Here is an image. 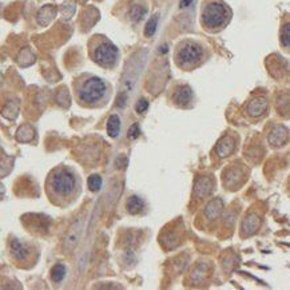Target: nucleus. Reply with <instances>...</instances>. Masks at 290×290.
Masks as SVG:
<instances>
[{
  "label": "nucleus",
  "mask_w": 290,
  "mask_h": 290,
  "mask_svg": "<svg viewBox=\"0 0 290 290\" xmlns=\"http://www.w3.org/2000/svg\"><path fill=\"white\" fill-rule=\"evenodd\" d=\"M78 190V176L67 166H61L52 170L47 179V194L55 205H67L74 201Z\"/></svg>",
  "instance_id": "1"
},
{
  "label": "nucleus",
  "mask_w": 290,
  "mask_h": 290,
  "mask_svg": "<svg viewBox=\"0 0 290 290\" xmlns=\"http://www.w3.org/2000/svg\"><path fill=\"white\" fill-rule=\"evenodd\" d=\"M76 98L82 106L99 107V106H103L110 98V90L103 79L98 76H90L78 84Z\"/></svg>",
  "instance_id": "2"
},
{
  "label": "nucleus",
  "mask_w": 290,
  "mask_h": 290,
  "mask_svg": "<svg viewBox=\"0 0 290 290\" xmlns=\"http://www.w3.org/2000/svg\"><path fill=\"white\" fill-rule=\"evenodd\" d=\"M229 8L219 2H210L202 11V24L210 31L222 28L229 20Z\"/></svg>",
  "instance_id": "3"
},
{
  "label": "nucleus",
  "mask_w": 290,
  "mask_h": 290,
  "mask_svg": "<svg viewBox=\"0 0 290 290\" xmlns=\"http://www.w3.org/2000/svg\"><path fill=\"white\" fill-rule=\"evenodd\" d=\"M91 57L102 67H112L119 57V51L115 44L106 39H101L91 48Z\"/></svg>",
  "instance_id": "4"
},
{
  "label": "nucleus",
  "mask_w": 290,
  "mask_h": 290,
  "mask_svg": "<svg viewBox=\"0 0 290 290\" xmlns=\"http://www.w3.org/2000/svg\"><path fill=\"white\" fill-rule=\"evenodd\" d=\"M202 57H204V48L201 44L186 42L178 47L176 62L181 68H191L195 67L202 61Z\"/></svg>",
  "instance_id": "5"
},
{
  "label": "nucleus",
  "mask_w": 290,
  "mask_h": 290,
  "mask_svg": "<svg viewBox=\"0 0 290 290\" xmlns=\"http://www.w3.org/2000/svg\"><path fill=\"white\" fill-rule=\"evenodd\" d=\"M261 227V218L257 213H249L241 223V236L251 237L257 233Z\"/></svg>",
  "instance_id": "6"
},
{
  "label": "nucleus",
  "mask_w": 290,
  "mask_h": 290,
  "mask_svg": "<svg viewBox=\"0 0 290 290\" xmlns=\"http://www.w3.org/2000/svg\"><path fill=\"white\" fill-rule=\"evenodd\" d=\"M290 138L289 130L285 126H274L268 135V142L272 147H281L286 143Z\"/></svg>",
  "instance_id": "7"
},
{
  "label": "nucleus",
  "mask_w": 290,
  "mask_h": 290,
  "mask_svg": "<svg viewBox=\"0 0 290 290\" xmlns=\"http://www.w3.org/2000/svg\"><path fill=\"white\" fill-rule=\"evenodd\" d=\"M269 108V103L265 98H254L249 102L246 107V112L251 118H259L266 114Z\"/></svg>",
  "instance_id": "8"
},
{
  "label": "nucleus",
  "mask_w": 290,
  "mask_h": 290,
  "mask_svg": "<svg viewBox=\"0 0 290 290\" xmlns=\"http://www.w3.org/2000/svg\"><path fill=\"white\" fill-rule=\"evenodd\" d=\"M245 178H246V174L242 171V168L241 167L230 168V170L225 171V174H223L225 186L227 185V186L233 187V189H238V186H241V185L244 183Z\"/></svg>",
  "instance_id": "9"
},
{
  "label": "nucleus",
  "mask_w": 290,
  "mask_h": 290,
  "mask_svg": "<svg viewBox=\"0 0 290 290\" xmlns=\"http://www.w3.org/2000/svg\"><path fill=\"white\" fill-rule=\"evenodd\" d=\"M80 229H82V221H78L70 227L65 238V253H71L75 249V246L78 245L79 236H80Z\"/></svg>",
  "instance_id": "10"
},
{
  "label": "nucleus",
  "mask_w": 290,
  "mask_h": 290,
  "mask_svg": "<svg viewBox=\"0 0 290 290\" xmlns=\"http://www.w3.org/2000/svg\"><path fill=\"white\" fill-rule=\"evenodd\" d=\"M11 254L16 261H27L33 254V250L27 244H22L19 240H12Z\"/></svg>",
  "instance_id": "11"
},
{
  "label": "nucleus",
  "mask_w": 290,
  "mask_h": 290,
  "mask_svg": "<svg viewBox=\"0 0 290 290\" xmlns=\"http://www.w3.org/2000/svg\"><path fill=\"white\" fill-rule=\"evenodd\" d=\"M172 101L179 107L186 106V104H189L190 102L193 101V90L190 89L189 86H178L174 91Z\"/></svg>",
  "instance_id": "12"
},
{
  "label": "nucleus",
  "mask_w": 290,
  "mask_h": 290,
  "mask_svg": "<svg viewBox=\"0 0 290 290\" xmlns=\"http://www.w3.org/2000/svg\"><path fill=\"white\" fill-rule=\"evenodd\" d=\"M234 150H236V139L231 135L223 136L215 147V151L219 158L229 157Z\"/></svg>",
  "instance_id": "13"
},
{
  "label": "nucleus",
  "mask_w": 290,
  "mask_h": 290,
  "mask_svg": "<svg viewBox=\"0 0 290 290\" xmlns=\"http://www.w3.org/2000/svg\"><path fill=\"white\" fill-rule=\"evenodd\" d=\"M212 191V179L210 178H201L198 179L194 187V194L197 197H206Z\"/></svg>",
  "instance_id": "14"
},
{
  "label": "nucleus",
  "mask_w": 290,
  "mask_h": 290,
  "mask_svg": "<svg viewBox=\"0 0 290 290\" xmlns=\"http://www.w3.org/2000/svg\"><path fill=\"white\" fill-rule=\"evenodd\" d=\"M222 209H223L222 201L217 198V199H214V201H212L208 205V208L205 210V215H206V218H208L209 221H214V219L221 214Z\"/></svg>",
  "instance_id": "15"
},
{
  "label": "nucleus",
  "mask_w": 290,
  "mask_h": 290,
  "mask_svg": "<svg viewBox=\"0 0 290 290\" xmlns=\"http://www.w3.org/2000/svg\"><path fill=\"white\" fill-rule=\"evenodd\" d=\"M126 209L130 214H139L140 212H143L144 202L142 198L136 197V195H131L126 202Z\"/></svg>",
  "instance_id": "16"
},
{
  "label": "nucleus",
  "mask_w": 290,
  "mask_h": 290,
  "mask_svg": "<svg viewBox=\"0 0 290 290\" xmlns=\"http://www.w3.org/2000/svg\"><path fill=\"white\" fill-rule=\"evenodd\" d=\"M107 133L111 138H117L121 133V118L118 115H111L107 121Z\"/></svg>",
  "instance_id": "17"
},
{
  "label": "nucleus",
  "mask_w": 290,
  "mask_h": 290,
  "mask_svg": "<svg viewBox=\"0 0 290 290\" xmlns=\"http://www.w3.org/2000/svg\"><path fill=\"white\" fill-rule=\"evenodd\" d=\"M66 276V266L62 265V264H57L52 268V272H51V278L55 283H59L63 281Z\"/></svg>",
  "instance_id": "18"
},
{
  "label": "nucleus",
  "mask_w": 290,
  "mask_h": 290,
  "mask_svg": "<svg viewBox=\"0 0 290 290\" xmlns=\"http://www.w3.org/2000/svg\"><path fill=\"white\" fill-rule=\"evenodd\" d=\"M144 15H146V8L142 7V6H138V4L134 6V7L131 8V11H130V18L133 19L134 22L142 20Z\"/></svg>",
  "instance_id": "19"
},
{
  "label": "nucleus",
  "mask_w": 290,
  "mask_h": 290,
  "mask_svg": "<svg viewBox=\"0 0 290 290\" xmlns=\"http://www.w3.org/2000/svg\"><path fill=\"white\" fill-rule=\"evenodd\" d=\"M158 15H155V16H153V18L147 22L146 27H144V35L147 36V38H150V36H153L155 34V31H157V27H158Z\"/></svg>",
  "instance_id": "20"
},
{
  "label": "nucleus",
  "mask_w": 290,
  "mask_h": 290,
  "mask_svg": "<svg viewBox=\"0 0 290 290\" xmlns=\"http://www.w3.org/2000/svg\"><path fill=\"white\" fill-rule=\"evenodd\" d=\"M89 189L90 191H93V193H97L99 191L102 187V178L98 174H94L89 178Z\"/></svg>",
  "instance_id": "21"
},
{
  "label": "nucleus",
  "mask_w": 290,
  "mask_h": 290,
  "mask_svg": "<svg viewBox=\"0 0 290 290\" xmlns=\"http://www.w3.org/2000/svg\"><path fill=\"white\" fill-rule=\"evenodd\" d=\"M281 43L286 50H290V23H286L281 30Z\"/></svg>",
  "instance_id": "22"
},
{
  "label": "nucleus",
  "mask_w": 290,
  "mask_h": 290,
  "mask_svg": "<svg viewBox=\"0 0 290 290\" xmlns=\"http://www.w3.org/2000/svg\"><path fill=\"white\" fill-rule=\"evenodd\" d=\"M139 135H140L139 125H138V123H134V125L129 129V131H127V136H129V139H136Z\"/></svg>",
  "instance_id": "23"
},
{
  "label": "nucleus",
  "mask_w": 290,
  "mask_h": 290,
  "mask_svg": "<svg viewBox=\"0 0 290 290\" xmlns=\"http://www.w3.org/2000/svg\"><path fill=\"white\" fill-rule=\"evenodd\" d=\"M147 108H149V102H147L146 99H139L135 106L136 112H144Z\"/></svg>",
  "instance_id": "24"
},
{
  "label": "nucleus",
  "mask_w": 290,
  "mask_h": 290,
  "mask_svg": "<svg viewBox=\"0 0 290 290\" xmlns=\"http://www.w3.org/2000/svg\"><path fill=\"white\" fill-rule=\"evenodd\" d=\"M194 0H181V4H179V6H181V8H185V7H189L190 4L193 3Z\"/></svg>",
  "instance_id": "25"
}]
</instances>
